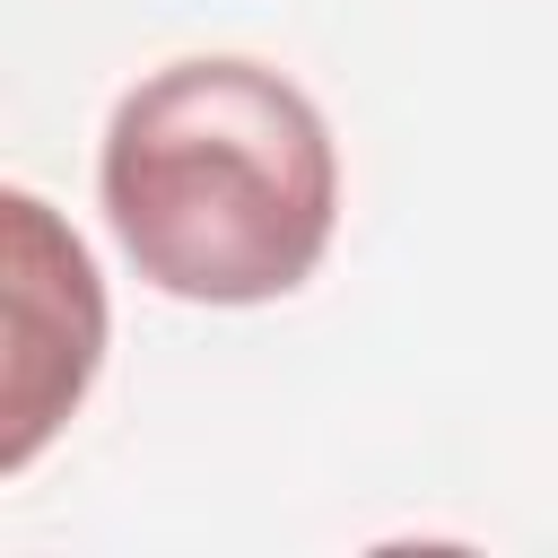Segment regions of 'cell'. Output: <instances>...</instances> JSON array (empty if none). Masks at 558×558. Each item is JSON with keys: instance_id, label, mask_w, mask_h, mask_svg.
Instances as JSON below:
<instances>
[{"instance_id": "cell-2", "label": "cell", "mask_w": 558, "mask_h": 558, "mask_svg": "<svg viewBox=\"0 0 558 558\" xmlns=\"http://www.w3.org/2000/svg\"><path fill=\"white\" fill-rule=\"evenodd\" d=\"M9 436L0 462L26 471L44 436L78 410L105 357V288L78 235L52 227L35 192H9Z\"/></svg>"}, {"instance_id": "cell-1", "label": "cell", "mask_w": 558, "mask_h": 558, "mask_svg": "<svg viewBox=\"0 0 558 558\" xmlns=\"http://www.w3.org/2000/svg\"><path fill=\"white\" fill-rule=\"evenodd\" d=\"M96 183L131 270L183 305H270L305 288L340 218L323 113L235 52L148 70L105 122Z\"/></svg>"}]
</instances>
